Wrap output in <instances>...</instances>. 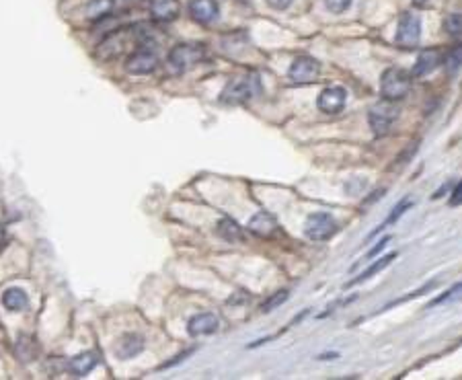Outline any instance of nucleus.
<instances>
[{"instance_id": "nucleus-1", "label": "nucleus", "mask_w": 462, "mask_h": 380, "mask_svg": "<svg viewBox=\"0 0 462 380\" xmlns=\"http://www.w3.org/2000/svg\"><path fill=\"white\" fill-rule=\"evenodd\" d=\"M261 93V82L259 77L255 74H249L243 79H235L226 84V89L222 91V101L224 103H230V105H239V103H245L249 99L257 97Z\"/></svg>"}, {"instance_id": "nucleus-2", "label": "nucleus", "mask_w": 462, "mask_h": 380, "mask_svg": "<svg viewBox=\"0 0 462 380\" xmlns=\"http://www.w3.org/2000/svg\"><path fill=\"white\" fill-rule=\"evenodd\" d=\"M411 89V74L403 68H388L382 74L381 93L386 101H399L403 99Z\"/></svg>"}, {"instance_id": "nucleus-3", "label": "nucleus", "mask_w": 462, "mask_h": 380, "mask_svg": "<svg viewBox=\"0 0 462 380\" xmlns=\"http://www.w3.org/2000/svg\"><path fill=\"white\" fill-rule=\"evenodd\" d=\"M206 58V48L202 44H179L169 54V66L173 72H185Z\"/></svg>"}, {"instance_id": "nucleus-4", "label": "nucleus", "mask_w": 462, "mask_h": 380, "mask_svg": "<svg viewBox=\"0 0 462 380\" xmlns=\"http://www.w3.org/2000/svg\"><path fill=\"white\" fill-rule=\"evenodd\" d=\"M304 232L310 241H326L337 232V222L331 214L317 212V214H310L306 218Z\"/></svg>"}, {"instance_id": "nucleus-5", "label": "nucleus", "mask_w": 462, "mask_h": 380, "mask_svg": "<svg viewBox=\"0 0 462 380\" xmlns=\"http://www.w3.org/2000/svg\"><path fill=\"white\" fill-rule=\"evenodd\" d=\"M421 39V19L413 13H403L397 31V44L405 50H413Z\"/></svg>"}, {"instance_id": "nucleus-6", "label": "nucleus", "mask_w": 462, "mask_h": 380, "mask_svg": "<svg viewBox=\"0 0 462 380\" xmlns=\"http://www.w3.org/2000/svg\"><path fill=\"white\" fill-rule=\"evenodd\" d=\"M157 66H159V58H157V54L152 50H146V48L136 50L134 54L126 60V70L130 74H134V77L150 74V72L157 70Z\"/></svg>"}, {"instance_id": "nucleus-7", "label": "nucleus", "mask_w": 462, "mask_h": 380, "mask_svg": "<svg viewBox=\"0 0 462 380\" xmlns=\"http://www.w3.org/2000/svg\"><path fill=\"white\" fill-rule=\"evenodd\" d=\"M392 101H382L378 105H374L372 111H370V124H372V130L382 136V134H386L388 130H390V126L395 124V119H397V115H399V109L395 107V105H390Z\"/></svg>"}, {"instance_id": "nucleus-8", "label": "nucleus", "mask_w": 462, "mask_h": 380, "mask_svg": "<svg viewBox=\"0 0 462 380\" xmlns=\"http://www.w3.org/2000/svg\"><path fill=\"white\" fill-rule=\"evenodd\" d=\"M321 72V64L310 55H300L290 66V81L294 82H312Z\"/></svg>"}, {"instance_id": "nucleus-9", "label": "nucleus", "mask_w": 462, "mask_h": 380, "mask_svg": "<svg viewBox=\"0 0 462 380\" xmlns=\"http://www.w3.org/2000/svg\"><path fill=\"white\" fill-rule=\"evenodd\" d=\"M345 99H348L345 89H341V86H329V89H325V91L319 95L317 105H319V109H321L323 113L333 115V113H339L341 109L345 107Z\"/></svg>"}, {"instance_id": "nucleus-10", "label": "nucleus", "mask_w": 462, "mask_h": 380, "mask_svg": "<svg viewBox=\"0 0 462 380\" xmlns=\"http://www.w3.org/2000/svg\"><path fill=\"white\" fill-rule=\"evenodd\" d=\"M190 15L193 21L208 25L216 21L218 17V2L216 0H191Z\"/></svg>"}, {"instance_id": "nucleus-11", "label": "nucleus", "mask_w": 462, "mask_h": 380, "mask_svg": "<svg viewBox=\"0 0 462 380\" xmlns=\"http://www.w3.org/2000/svg\"><path fill=\"white\" fill-rule=\"evenodd\" d=\"M220 321H218L216 315L212 313H202V315H195L193 319H190L187 323V333L191 337H199V335H210V333H216Z\"/></svg>"}, {"instance_id": "nucleus-12", "label": "nucleus", "mask_w": 462, "mask_h": 380, "mask_svg": "<svg viewBox=\"0 0 462 380\" xmlns=\"http://www.w3.org/2000/svg\"><path fill=\"white\" fill-rule=\"evenodd\" d=\"M181 4L179 0H152L150 2V15L161 21V23H171L179 17Z\"/></svg>"}, {"instance_id": "nucleus-13", "label": "nucleus", "mask_w": 462, "mask_h": 380, "mask_svg": "<svg viewBox=\"0 0 462 380\" xmlns=\"http://www.w3.org/2000/svg\"><path fill=\"white\" fill-rule=\"evenodd\" d=\"M144 337L138 335V333H128L124 335L119 341H117V348H115V353L119 360H130V358H136L138 353L144 350Z\"/></svg>"}, {"instance_id": "nucleus-14", "label": "nucleus", "mask_w": 462, "mask_h": 380, "mask_svg": "<svg viewBox=\"0 0 462 380\" xmlns=\"http://www.w3.org/2000/svg\"><path fill=\"white\" fill-rule=\"evenodd\" d=\"M442 64V52L440 50H423L419 58H417V62H415V66H413V77H425V74H430V72H434L435 68Z\"/></svg>"}, {"instance_id": "nucleus-15", "label": "nucleus", "mask_w": 462, "mask_h": 380, "mask_svg": "<svg viewBox=\"0 0 462 380\" xmlns=\"http://www.w3.org/2000/svg\"><path fill=\"white\" fill-rule=\"evenodd\" d=\"M249 230L257 237H272L277 230V222L270 212H257L249 220Z\"/></svg>"}, {"instance_id": "nucleus-16", "label": "nucleus", "mask_w": 462, "mask_h": 380, "mask_svg": "<svg viewBox=\"0 0 462 380\" xmlns=\"http://www.w3.org/2000/svg\"><path fill=\"white\" fill-rule=\"evenodd\" d=\"M97 364H99L97 353L84 352V353H79L77 358H72V360H70V364H68V368H70V372H72V374H77V376H86L88 372H93V370H95V366H97Z\"/></svg>"}, {"instance_id": "nucleus-17", "label": "nucleus", "mask_w": 462, "mask_h": 380, "mask_svg": "<svg viewBox=\"0 0 462 380\" xmlns=\"http://www.w3.org/2000/svg\"><path fill=\"white\" fill-rule=\"evenodd\" d=\"M27 294H25V290H21V288H8V290H4V294H2V306H4L6 310H11V313H21V310L27 308Z\"/></svg>"}, {"instance_id": "nucleus-18", "label": "nucleus", "mask_w": 462, "mask_h": 380, "mask_svg": "<svg viewBox=\"0 0 462 380\" xmlns=\"http://www.w3.org/2000/svg\"><path fill=\"white\" fill-rule=\"evenodd\" d=\"M397 257V253H390V255H386V257H382V259H378V261H374L366 272H362L355 280H352V282H348L345 284V288H352V286H357V284H362V282H366V280H370L372 275H376V273H381L384 268H388L390 266V261Z\"/></svg>"}, {"instance_id": "nucleus-19", "label": "nucleus", "mask_w": 462, "mask_h": 380, "mask_svg": "<svg viewBox=\"0 0 462 380\" xmlns=\"http://www.w3.org/2000/svg\"><path fill=\"white\" fill-rule=\"evenodd\" d=\"M216 230L224 241H230V243L243 241V228H241L235 220H230V218H222V220L218 222Z\"/></svg>"}, {"instance_id": "nucleus-20", "label": "nucleus", "mask_w": 462, "mask_h": 380, "mask_svg": "<svg viewBox=\"0 0 462 380\" xmlns=\"http://www.w3.org/2000/svg\"><path fill=\"white\" fill-rule=\"evenodd\" d=\"M111 11H113V0H91L86 4V19L101 21L111 15Z\"/></svg>"}, {"instance_id": "nucleus-21", "label": "nucleus", "mask_w": 462, "mask_h": 380, "mask_svg": "<svg viewBox=\"0 0 462 380\" xmlns=\"http://www.w3.org/2000/svg\"><path fill=\"white\" fill-rule=\"evenodd\" d=\"M411 206H413V202H411V199H403L401 204H397V206L392 208V212H390V216L386 218V220L382 222L381 226H378V228H376V230H374V232L370 235V239H372L374 235H378L381 230H384L386 226H390V224H395V222H397L399 218H401V216H403V214H405V212H407V210H409V208H411Z\"/></svg>"}, {"instance_id": "nucleus-22", "label": "nucleus", "mask_w": 462, "mask_h": 380, "mask_svg": "<svg viewBox=\"0 0 462 380\" xmlns=\"http://www.w3.org/2000/svg\"><path fill=\"white\" fill-rule=\"evenodd\" d=\"M454 302H462V282L461 284H454L448 292H444L442 296L434 299L428 308H434V306H440V304H454Z\"/></svg>"}, {"instance_id": "nucleus-23", "label": "nucleus", "mask_w": 462, "mask_h": 380, "mask_svg": "<svg viewBox=\"0 0 462 380\" xmlns=\"http://www.w3.org/2000/svg\"><path fill=\"white\" fill-rule=\"evenodd\" d=\"M462 68V46L452 48L448 55H446V70L448 74H456Z\"/></svg>"}, {"instance_id": "nucleus-24", "label": "nucleus", "mask_w": 462, "mask_h": 380, "mask_svg": "<svg viewBox=\"0 0 462 380\" xmlns=\"http://www.w3.org/2000/svg\"><path fill=\"white\" fill-rule=\"evenodd\" d=\"M444 31L452 37H462V13H454V15L446 17Z\"/></svg>"}, {"instance_id": "nucleus-25", "label": "nucleus", "mask_w": 462, "mask_h": 380, "mask_svg": "<svg viewBox=\"0 0 462 380\" xmlns=\"http://www.w3.org/2000/svg\"><path fill=\"white\" fill-rule=\"evenodd\" d=\"M288 290H279L277 294H273L272 299H268L263 304H261V313H272L273 308H277L279 304H284L288 300Z\"/></svg>"}, {"instance_id": "nucleus-26", "label": "nucleus", "mask_w": 462, "mask_h": 380, "mask_svg": "<svg viewBox=\"0 0 462 380\" xmlns=\"http://www.w3.org/2000/svg\"><path fill=\"white\" fill-rule=\"evenodd\" d=\"M435 286H437V282H430V284H425L423 288H419V290H415V292H409V296H405V299L392 300V302H390V304H386L384 308H390V306H397V304H403V302H407V300L417 299V296H421V294H425V292H430V290H434Z\"/></svg>"}, {"instance_id": "nucleus-27", "label": "nucleus", "mask_w": 462, "mask_h": 380, "mask_svg": "<svg viewBox=\"0 0 462 380\" xmlns=\"http://www.w3.org/2000/svg\"><path fill=\"white\" fill-rule=\"evenodd\" d=\"M325 4L331 13H343V11L350 8L352 0H325Z\"/></svg>"}, {"instance_id": "nucleus-28", "label": "nucleus", "mask_w": 462, "mask_h": 380, "mask_svg": "<svg viewBox=\"0 0 462 380\" xmlns=\"http://www.w3.org/2000/svg\"><path fill=\"white\" fill-rule=\"evenodd\" d=\"M450 206H462V181H458V185L450 195Z\"/></svg>"}, {"instance_id": "nucleus-29", "label": "nucleus", "mask_w": 462, "mask_h": 380, "mask_svg": "<svg viewBox=\"0 0 462 380\" xmlns=\"http://www.w3.org/2000/svg\"><path fill=\"white\" fill-rule=\"evenodd\" d=\"M191 353H193V350H187V352L179 353V355H175V358H173L171 362H166V364H163L161 368H163V370H164V368H171V366H175V364H181V362H183L185 358H190Z\"/></svg>"}, {"instance_id": "nucleus-30", "label": "nucleus", "mask_w": 462, "mask_h": 380, "mask_svg": "<svg viewBox=\"0 0 462 380\" xmlns=\"http://www.w3.org/2000/svg\"><path fill=\"white\" fill-rule=\"evenodd\" d=\"M268 4L272 8H275V11H286L292 4V0H268Z\"/></svg>"}, {"instance_id": "nucleus-31", "label": "nucleus", "mask_w": 462, "mask_h": 380, "mask_svg": "<svg viewBox=\"0 0 462 380\" xmlns=\"http://www.w3.org/2000/svg\"><path fill=\"white\" fill-rule=\"evenodd\" d=\"M386 243H390V237H384V239H382L381 243L376 244V247H374V249H372V251H370V253H368V255H366V259H370V257H374V255H376V253H381L382 249H384V247H386Z\"/></svg>"}, {"instance_id": "nucleus-32", "label": "nucleus", "mask_w": 462, "mask_h": 380, "mask_svg": "<svg viewBox=\"0 0 462 380\" xmlns=\"http://www.w3.org/2000/svg\"><path fill=\"white\" fill-rule=\"evenodd\" d=\"M2 243H4V228L0 226V247H2Z\"/></svg>"}, {"instance_id": "nucleus-33", "label": "nucleus", "mask_w": 462, "mask_h": 380, "mask_svg": "<svg viewBox=\"0 0 462 380\" xmlns=\"http://www.w3.org/2000/svg\"><path fill=\"white\" fill-rule=\"evenodd\" d=\"M425 2H428V0H413V4H417V6H423Z\"/></svg>"}]
</instances>
